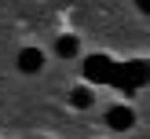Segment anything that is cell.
Listing matches in <instances>:
<instances>
[{
  "instance_id": "cell-1",
  "label": "cell",
  "mask_w": 150,
  "mask_h": 139,
  "mask_svg": "<svg viewBox=\"0 0 150 139\" xmlns=\"http://www.w3.org/2000/svg\"><path fill=\"white\" fill-rule=\"evenodd\" d=\"M143 80H146V66L143 62H125V66H114V73H110V84H117V88H143Z\"/></svg>"
},
{
  "instance_id": "cell-2",
  "label": "cell",
  "mask_w": 150,
  "mask_h": 139,
  "mask_svg": "<svg viewBox=\"0 0 150 139\" xmlns=\"http://www.w3.org/2000/svg\"><path fill=\"white\" fill-rule=\"evenodd\" d=\"M110 73H114V59H106V55H92V59L84 62V77L95 80V84L110 80Z\"/></svg>"
},
{
  "instance_id": "cell-3",
  "label": "cell",
  "mask_w": 150,
  "mask_h": 139,
  "mask_svg": "<svg viewBox=\"0 0 150 139\" xmlns=\"http://www.w3.org/2000/svg\"><path fill=\"white\" fill-rule=\"evenodd\" d=\"M40 66H44V51L40 48H22L18 51V70L22 73H37Z\"/></svg>"
},
{
  "instance_id": "cell-4",
  "label": "cell",
  "mask_w": 150,
  "mask_h": 139,
  "mask_svg": "<svg viewBox=\"0 0 150 139\" xmlns=\"http://www.w3.org/2000/svg\"><path fill=\"white\" fill-rule=\"evenodd\" d=\"M132 121H136V114H132L128 106H114L106 114V124H110V128H132Z\"/></svg>"
},
{
  "instance_id": "cell-5",
  "label": "cell",
  "mask_w": 150,
  "mask_h": 139,
  "mask_svg": "<svg viewBox=\"0 0 150 139\" xmlns=\"http://www.w3.org/2000/svg\"><path fill=\"white\" fill-rule=\"evenodd\" d=\"M77 48H81V44H77V37H59V40H55V51H59L62 59L77 55Z\"/></svg>"
},
{
  "instance_id": "cell-6",
  "label": "cell",
  "mask_w": 150,
  "mask_h": 139,
  "mask_svg": "<svg viewBox=\"0 0 150 139\" xmlns=\"http://www.w3.org/2000/svg\"><path fill=\"white\" fill-rule=\"evenodd\" d=\"M70 102L73 106H88V102H92V92H88V88H77V92L70 95Z\"/></svg>"
}]
</instances>
